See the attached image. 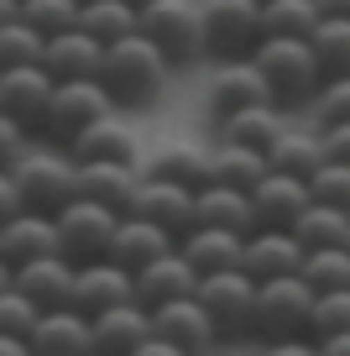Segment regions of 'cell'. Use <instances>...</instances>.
I'll return each mask as SVG.
<instances>
[{
    "mask_svg": "<svg viewBox=\"0 0 350 356\" xmlns=\"http://www.w3.org/2000/svg\"><path fill=\"white\" fill-rule=\"evenodd\" d=\"M314 283L303 273H283L267 278L256 293V341H267L272 351H314Z\"/></svg>",
    "mask_w": 350,
    "mask_h": 356,
    "instance_id": "6da1fadb",
    "label": "cell"
},
{
    "mask_svg": "<svg viewBox=\"0 0 350 356\" xmlns=\"http://www.w3.org/2000/svg\"><path fill=\"white\" fill-rule=\"evenodd\" d=\"M167 74H173V58L147 32H131V37H121V42H110L105 68H99L105 89L115 95V105H152L157 95H162Z\"/></svg>",
    "mask_w": 350,
    "mask_h": 356,
    "instance_id": "7a4b0ae2",
    "label": "cell"
},
{
    "mask_svg": "<svg viewBox=\"0 0 350 356\" xmlns=\"http://www.w3.org/2000/svg\"><path fill=\"white\" fill-rule=\"evenodd\" d=\"M251 58L262 63L277 105H308L319 95V84L329 79L314 53V37H262V47Z\"/></svg>",
    "mask_w": 350,
    "mask_h": 356,
    "instance_id": "3957f363",
    "label": "cell"
},
{
    "mask_svg": "<svg viewBox=\"0 0 350 356\" xmlns=\"http://www.w3.org/2000/svg\"><path fill=\"white\" fill-rule=\"evenodd\" d=\"M142 32L173 58V68L209 58V37H204V11H199V0H152V6H142Z\"/></svg>",
    "mask_w": 350,
    "mask_h": 356,
    "instance_id": "277c9868",
    "label": "cell"
},
{
    "mask_svg": "<svg viewBox=\"0 0 350 356\" xmlns=\"http://www.w3.org/2000/svg\"><path fill=\"white\" fill-rule=\"evenodd\" d=\"M204 11V37L209 58H251L267 37V11L262 0H199Z\"/></svg>",
    "mask_w": 350,
    "mask_h": 356,
    "instance_id": "5b68a950",
    "label": "cell"
},
{
    "mask_svg": "<svg viewBox=\"0 0 350 356\" xmlns=\"http://www.w3.org/2000/svg\"><path fill=\"white\" fill-rule=\"evenodd\" d=\"M256 293H262V283H256L246 267H225V273H204V278H199V299L215 314L225 341L256 335Z\"/></svg>",
    "mask_w": 350,
    "mask_h": 356,
    "instance_id": "8992f818",
    "label": "cell"
},
{
    "mask_svg": "<svg viewBox=\"0 0 350 356\" xmlns=\"http://www.w3.org/2000/svg\"><path fill=\"white\" fill-rule=\"evenodd\" d=\"M16 184H22V194H26V204L32 210H63L68 200H74V173H78V157L68 152H58V147H26L22 157H16Z\"/></svg>",
    "mask_w": 350,
    "mask_h": 356,
    "instance_id": "52a82bcc",
    "label": "cell"
},
{
    "mask_svg": "<svg viewBox=\"0 0 350 356\" xmlns=\"http://www.w3.org/2000/svg\"><path fill=\"white\" fill-rule=\"evenodd\" d=\"M110 111H115V95L105 89V79H58V95H53V111H47L42 131L68 147L84 126H94Z\"/></svg>",
    "mask_w": 350,
    "mask_h": 356,
    "instance_id": "ba28073f",
    "label": "cell"
},
{
    "mask_svg": "<svg viewBox=\"0 0 350 356\" xmlns=\"http://www.w3.org/2000/svg\"><path fill=\"white\" fill-rule=\"evenodd\" d=\"M121 225V210L89 200V194H74V200L58 210V231H63V252L74 262H94V257L110 252V236Z\"/></svg>",
    "mask_w": 350,
    "mask_h": 356,
    "instance_id": "9c48e42d",
    "label": "cell"
},
{
    "mask_svg": "<svg viewBox=\"0 0 350 356\" xmlns=\"http://www.w3.org/2000/svg\"><path fill=\"white\" fill-rule=\"evenodd\" d=\"M267 100H272V84H267L256 58H219V68L204 84V105L215 121H225L230 111H246V105H267Z\"/></svg>",
    "mask_w": 350,
    "mask_h": 356,
    "instance_id": "30bf717a",
    "label": "cell"
},
{
    "mask_svg": "<svg viewBox=\"0 0 350 356\" xmlns=\"http://www.w3.org/2000/svg\"><path fill=\"white\" fill-rule=\"evenodd\" d=\"M53 95H58V74L47 63H22V68L0 74V111H11L26 131H42L47 126Z\"/></svg>",
    "mask_w": 350,
    "mask_h": 356,
    "instance_id": "8fae6325",
    "label": "cell"
},
{
    "mask_svg": "<svg viewBox=\"0 0 350 356\" xmlns=\"http://www.w3.org/2000/svg\"><path fill=\"white\" fill-rule=\"evenodd\" d=\"M152 325L157 335H162L173 351H209V346H219L225 335H219L215 314L204 309V299L199 293H183V299H167L152 309Z\"/></svg>",
    "mask_w": 350,
    "mask_h": 356,
    "instance_id": "7c38bea8",
    "label": "cell"
},
{
    "mask_svg": "<svg viewBox=\"0 0 350 356\" xmlns=\"http://www.w3.org/2000/svg\"><path fill=\"white\" fill-rule=\"evenodd\" d=\"M142 178L147 168L142 163H121V157H89V163H78L74 173V194H89V200L110 204V210H131L136 194H142Z\"/></svg>",
    "mask_w": 350,
    "mask_h": 356,
    "instance_id": "4fadbf2b",
    "label": "cell"
},
{
    "mask_svg": "<svg viewBox=\"0 0 350 356\" xmlns=\"http://www.w3.org/2000/svg\"><path fill=\"white\" fill-rule=\"evenodd\" d=\"M136 299V273L121 262H110V257H94V262H78V278H74V309H84L89 320L105 309H115V304Z\"/></svg>",
    "mask_w": 350,
    "mask_h": 356,
    "instance_id": "5bb4252c",
    "label": "cell"
},
{
    "mask_svg": "<svg viewBox=\"0 0 350 356\" xmlns=\"http://www.w3.org/2000/svg\"><path fill=\"white\" fill-rule=\"evenodd\" d=\"M303 257H308V246L298 241V231H288V225H256L246 236L241 267L256 283H267V278H283V273H303Z\"/></svg>",
    "mask_w": 350,
    "mask_h": 356,
    "instance_id": "9a60e30c",
    "label": "cell"
},
{
    "mask_svg": "<svg viewBox=\"0 0 350 356\" xmlns=\"http://www.w3.org/2000/svg\"><path fill=\"white\" fill-rule=\"evenodd\" d=\"M0 252H6V262L22 267L32 262V257H47V252H63V231H58V215L53 210H16L11 220L0 225Z\"/></svg>",
    "mask_w": 350,
    "mask_h": 356,
    "instance_id": "2e32d148",
    "label": "cell"
},
{
    "mask_svg": "<svg viewBox=\"0 0 350 356\" xmlns=\"http://www.w3.org/2000/svg\"><path fill=\"white\" fill-rule=\"evenodd\" d=\"M178 246V231H167V225H157V220H147V215H136V210H126L121 215V225H115V236H110V262H121V267H131V273H142L152 257H162V252H173Z\"/></svg>",
    "mask_w": 350,
    "mask_h": 356,
    "instance_id": "e0dca14e",
    "label": "cell"
},
{
    "mask_svg": "<svg viewBox=\"0 0 350 356\" xmlns=\"http://www.w3.org/2000/svg\"><path fill=\"white\" fill-rule=\"evenodd\" d=\"M152 335H157V325H152V309H147L142 299H126V304H115V309L94 314V351L136 356Z\"/></svg>",
    "mask_w": 350,
    "mask_h": 356,
    "instance_id": "ac0fdd59",
    "label": "cell"
},
{
    "mask_svg": "<svg viewBox=\"0 0 350 356\" xmlns=\"http://www.w3.org/2000/svg\"><path fill=\"white\" fill-rule=\"evenodd\" d=\"M194 200H199V189H188V184H178V178H162V173H147L131 210L183 236V231H194Z\"/></svg>",
    "mask_w": 350,
    "mask_h": 356,
    "instance_id": "d6986e66",
    "label": "cell"
},
{
    "mask_svg": "<svg viewBox=\"0 0 350 356\" xmlns=\"http://www.w3.org/2000/svg\"><path fill=\"white\" fill-rule=\"evenodd\" d=\"M251 204H256V225H288L293 231L298 215L314 204V189H308V178H293L283 168H272L251 189Z\"/></svg>",
    "mask_w": 350,
    "mask_h": 356,
    "instance_id": "ffe728a7",
    "label": "cell"
},
{
    "mask_svg": "<svg viewBox=\"0 0 350 356\" xmlns=\"http://www.w3.org/2000/svg\"><path fill=\"white\" fill-rule=\"evenodd\" d=\"M183 293H199V267L188 262L183 252H162V257H152V262L136 273V299L147 304V309H157V304H167V299H183Z\"/></svg>",
    "mask_w": 350,
    "mask_h": 356,
    "instance_id": "44dd1931",
    "label": "cell"
},
{
    "mask_svg": "<svg viewBox=\"0 0 350 356\" xmlns=\"http://www.w3.org/2000/svg\"><path fill=\"white\" fill-rule=\"evenodd\" d=\"M32 351L42 356H74V351H94V320L74 304H58V309H42L32 330Z\"/></svg>",
    "mask_w": 350,
    "mask_h": 356,
    "instance_id": "7402d4cb",
    "label": "cell"
},
{
    "mask_svg": "<svg viewBox=\"0 0 350 356\" xmlns=\"http://www.w3.org/2000/svg\"><path fill=\"white\" fill-rule=\"evenodd\" d=\"M74 278H78V262L68 252H47V257H32V262L16 267V283H22L42 309H58V304L74 299Z\"/></svg>",
    "mask_w": 350,
    "mask_h": 356,
    "instance_id": "603a6c76",
    "label": "cell"
},
{
    "mask_svg": "<svg viewBox=\"0 0 350 356\" xmlns=\"http://www.w3.org/2000/svg\"><path fill=\"white\" fill-rule=\"evenodd\" d=\"M42 63L53 68L58 79H99V68H105V42H99L94 32H84V26H68V32L47 37Z\"/></svg>",
    "mask_w": 350,
    "mask_h": 356,
    "instance_id": "cb8c5ba5",
    "label": "cell"
},
{
    "mask_svg": "<svg viewBox=\"0 0 350 356\" xmlns=\"http://www.w3.org/2000/svg\"><path fill=\"white\" fill-rule=\"evenodd\" d=\"M194 225H219V231H256V204L251 189H230V184H204L194 200Z\"/></svg>",
    "mask_w": 350,
    "mask_h": 356,
    "instance_id": "d4e9b609",
    "label": "cell"
},
{
    "mask_svg": "<svg viewBox=\"0 0 350 356\" xmlns=\"http://www.w3.org/2000/svg\"><path fill=\"white\" fill-rule=\"evenodd\" d=\"M178 252L204 273H225V267H241V252H246V236L241 231H219V225H194V231L178 236Z\"/></svg>",
    "mask_w": 350,
    "mask_h": 356,
    "instance_id": "484cf974",
    "label": "cell"
},
{
    "mask_svg": "<svg viewBox=\"0 0 350 356\" xmlns=\"http://www.w3.org/2000/svg\"><path fill=\"white\" fill-rule=\"evenodd\" d=\"M219 126V142H241V147H262V152H272V142L288 131L283 121V105L267 100V105H246V111H230Z\"/></svg>",
    "mask_w": 350,
    "mask_h": 356,
    "instance_id": "4316f807",
    "label": "cell"
},
{
    "mask_svg": "<svg viewBox=\"0 0 350 356\" xmlns=\"http://www.w3.org/2000/svg\"><path fill=\"white\" fill-rule=\"evenodd\" d=\"M136 147H142V142H136V131L110 111V115H99L94 126H84V131L68 142V152H74L78 163H89V157H121V163H136V157H142Z\"/></svg>",
    "mask_w": 350,
    "mask_h": 356,
    "instance_id": "83f0119b",
    "label": "cell"
},
{
    "mask_svg": "<svg viewBox=\"0 0 350 356\" xmlns=\"http://www.w3.org/2000/svg\"><path fill=\"white\" fill-rule=\"evenodd\" d=\"M147 173L178 178V184H188V189H204V184H215V147H199V142H167L162 152L147 163Z\"/></svg>",
    "mask_w": 350,
    "mask_h": 356,
    "instance_id": "f1b7e54d",
    "label": "cell"
},
{
    "mask_svg": "<svg viewBox=\"0 0 350 356\" xmlns=\"http://www.w3.org/2000/svg\"><path fill=\"white\" fill-rule=\"evenodd\" d=\"M272 168H283V173H293V178H314L319 168L329 163V147H324V131H298V126H288L283 136L272 142Z\"/></svg>",
    "mask_w": 350,
    "mask_h": 356,
    "instance_id": "f546056e",
    "label": "cell"
},
{
    "mask_svg": "<svg viewBox=\"0 0 350 356\" xmlns=\"http://www.w3.org/2000/svg\"><path fill=\"white\" fill-rule=\"evenodd\" d=\"M272 173V157L262 147H241V142H215V184L230 189H256Z\"/></svg>",
    "mask_w": 350,
    "mask_h": 356,
    "instance_id": "4dcf8cb0",
    "label": "cell"
},
{
    "mask_svg": "<svg viewBox=\"0 0 350 356\" xmlns=\"http://www.w3.org/2000/svg\"><path fill=\"white\" fill-rule=\"evenodd\" d=\"M78 26L84 32H94L99 42H121V37L142 32V6H131V0H84V11H78Z\"/></svg>",
    "mask_w": 350,
    "mask_h": 356,
    "instance_id": "1f68e13d",
    "label": "cell"
},
{
    "mask_svg": "<svg viewBox=\"0 0 350 356\" xmlns=\"http://www.w3.org/2000/svg\"><path fill=\"white\" fill-rule=\"evenodd\" d=\"M293 231H298L303 246H350V215L335 210V204H324V200H314L303 215H298Z\"/></svg>",
    "mask_w": 350,
    "mask_h": 356,
    "instance_id": "d6a6232c",
    "label": "cell"
},
{
    "mask_svg": "<svg viewBox=\"0 0 350 356\" xmlns=\"http://www.w3.org/2000/svg\"><path fill=\"white\" fill-rule=\"evenodd\" d=\"M42 53H47V37L37 32L26 16L0 22V74H6V68H22V63H42Z\"/></svg>",
    "mask_w": 350,
    "mask_h": 356,
    "instance_id": "836d02e7",
    "label": "cell"
},
{
    "mask_svg": "<svg viewBox=\"0 0 350 356\" xmlns=\"http://www.w3.org/2000/svg\"><path fill=\"white\" fill-rule=\"evenodd\" d=\"M267 37H314V26L324 22L319 0H267Z\"/></svg>",
    "mask_w": 350,
    "mask_h": 356,
    "instance_id": "e575fe53",
    "label": "cell"
},
{
    "mask_svg": "<svg viewBox=\"0 0 350 356\" xmlns=\"http://www.w3.org/2000/svg\"><path fill=\"white\" fill-rule=\"evenodd\" d=\"M37 320H42V304H37L32 293L22 289V283L0 289V335H16V341H26V346H32Z\"/></svg>",
    "mask_w": 350,
    "mask_h": 356,
    "instance_id": "d590c367",
    "label": "cell"
},
{
    "mask_svg": "<svg viewBox=\"0 0 350 356\" xmlns=\"http://www.w3.org/2000/svg\"><path fill=\"white\" fill-rule=\"evenodd\" d=\"M303 278L324 289H350V246H308L303 257Z\"/></svg>",
    "mask_w": 350,
    "mask_h": 356,
    "instance_id": "8d00e7d4",
    "label": "cell"
},
{
    "mask_svg": "<svg viewBox=\"0 0 350 356\" xmlns=\"http://www.w3.org/2000/svg\"><path fill=\"white\" fill-rule=\"evenodd\" d=\"M314 53L324 74H350V16H324L314 26Z\"/></svg>",
    "mask_w": 350,
    "mask_h": 356,
    "instance_id": "74e56055",
    "label": "cell"
},
{
    "mask_svg": "<svg viewBox=\"0 0 350 356\" xmlns=\"http://www.w3.org/2000/svg\"><path fill=\"white\" fill-rule=\"evenodd\" d=\"M78 11H84V0H22V16L42 37H58L68 26H78Z\"/></svg>",
    "mask_w": 350,
    "mask_h": 356,
    "instance_id": "f35d334b",
    "label": "cell"
},
{
    "mask_svg": "<svg viewBox=\"0 0 350 356\" xmlns=\"http://www.w3.org/2000/svg\"><path fill=\"white\" fill-rule=\"evenodd\" d=\"M308 115H314V126L350 121V74H329L324 84H319V95L308 100Z\"/></svg>",
    "mask_w": 350,
    "mask_h": 356,
    "instance_id": "ab89813d",
    "label": "cell"
},
{
    "mask_svg": "<svg viewBox=\"0 0 350 356\" xmlns=\"http://www.w3.org/2000/svg\"><path fill=\"white\" fill-rule=\"evenodd\" d=\"M314 341H324V335L335 330H350V289H324L314 293Z\"/></svg>",
    "mask_w": 350,
    "mask_h": 356,
    "instance_id": "60d3db41",
    "label": "cell"
},
{
    "mask_svg": "<svg viewBox=\"0 0 350 356\" xmlns=\"http://www.w3.org/2000/svg\"><path fill=\"white\" fill-rule=\"evenodd\" d=\"M308 189H314V200H324V204H335V210L350 215V163L329 157V163L308 178Z\"/></svg>",
    "mask_w": 350,
    "mask_h": 356,
    "instance_id": "b9f144b4",
    "label": "cell"
},
{
    "mask_svg": "<svg viewBox=\"0 0 350 356\" xmlns=\"http://www.w3.org/2000/svg\"><path fill=\"white\" fill-rule=\"evenodd\" d=\"M26 136H32V131H26V126L16 121L11 111H0V168H11L16 157H22L26 147H32V142H26Z\"/></svg>",
    "mask_w": 350,
    "mask_h": 356,
    "instance_id": "7bdbcfd3",
    "label": "cell"
},
{
    "mask_svg": "<svg viewBox=\"0 0 350 356\" xmlns=\"http://www.w3.org/2000/svg\"><path fill=\"white\" fill-rule=\"evenodd\" d=\"M16 210H26V194L16 184V168H0V225L11 220Z\"/></svg>",
    "mask_w": 350,
    "mask_h": 356,
    "instance_id": "ee69618b",
    "label": "cell"
},
{
    "mask_svg": "<svg viewBox=\"0 0 350 356\" xmlns=\"http://www.w3.org/2000/svg\"><path fill=\"white\" fill-rule=\"evenodd\" d=\"M319 131H324V147H329V157H340V163H350V121L319 126Z\"/></svg>",
    "mask_w": 350,
    "mask_h": 356,
    "instance_id": "f6af8a7d",
    "label": "cell"
},
{
    "mask_svg": "<svg viewBox=\"0 0 350 356\" xmlns=\"http://www.w3.org/2000/svg\"><path fill=\"white\" fill-rule=\"evenodd\" d=\"M319 351H329V356H350V330L324 335V341H319Z\"/></svg>",
    "mask_w": 350,
    "mask_h": 356,
    "instance_id": "bcb514c9",
    "label": "cell"
},
{
    "mask_svg": "<svg viewBox=\"0 0 350 356\" xmlns=\"http://www.w3.org/2000/svg\"><path fill=\"white\" fill-rule=\"evenodd\" d=\"M0 351H6V356H22V351H32V346L16 341V335H0Z\"/></svg>",
    "mask_w": 350,
    "mask_h": 356,
    "instance_id": "7dc6e473",
    "label": "cell"
},
{
    "mask_svg": "<svg viewBox=\"0 0 350 356\" xmlns=\"http://www.w3.org/2000/svg\"><path fill=\"white\" fill-rule=\"evenodd\" d=\"M319 11L324 16H350V0H319Z\"/></svg>",
    "mask_w": 350,
    "mask_h": 356,
    "instance_id": "c3c4849f",
    "label": "cell"
},
{
    "mask_svg": "<svg viewBox=\"0 0 350 356\" xmlns=\"http://www.w3.org/2000/svg\"><path fill=\"white\" fill-rule=\"evenodd\" d=\"M22 16V0H0V22H16Z\"/></svg>",
    "mask_w": 350,
    "mask_h": 356,
    "instance_id": "681fc988",
    "label": "cell"
},
{
    "mask_svg": "<svg viewBox=\"0 0 350 356\" xmlns=\"http://www.w3.org/2000/svg\"><path fill=\"white\" fill-rule=\"evenodd\" d=\"M11 283H16V267L6 262V252H0V289H11Z\"/></svg>",
    "mask_w": 350,
    "mask_h": 356,
    "instance_id": "f907efd6",
    "label": "cell"
},
{
    "mask_svg": "<svg viewBox=\"0 0 350 356\" xmlns=\"http://www.w3.org/2000/svg\"><path fill=\"white\" fill-rule=\"evenodd\" d=\"M131 6H152V0H131Z\"/></svg>",
    "mask_w": 350,
    "mask_h": 356,
    "instance_id": "816d5d0a",
    "label": "cell"
},
{
    "mask_svg": "<svg viewBox=\"0 0 350 356\" xmlns=\"http://www.w3.org/2000/svg\"><path fill=\"white\" fill-rule=\"evenodd\" d=\"M262 6H267V0H262Z\"/></svg>",
    "mask_w": 350,
    "mask_h": 356,
    "instance_id": "f5cc1de1",
    "label": "cell"
}]
</instances>
